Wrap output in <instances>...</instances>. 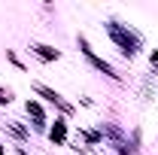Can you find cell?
Returning a JSON list of instances; mask_svg holds the SVG:
<instances>
[{
	"instance_id": "7a4b0ae2",
	"label": "cell",
	"mask_w": 158,
	"mask_h": 155,
	"mask_svg": "<svg viewBox=\"0 0 158 155\" xmlns=\"http://www.w3.org/2000/svg\"><path fill=\"white\" fill-rule=\"evenodd\" d=\"M3 100H9V91H0V103H3Z\"/></svg>"
},
{
	"instance_id": "6da1fadb",
	"label": "cell",
	"mask_w": 158,
	"mask_h": 155,
	"mask_svg": "<svg viewBox=\"0 0 158 155\" xmlns=\"http://www.w3.org/2000/svg\"><path fill=\"white\" fill-rule=\"evenodd\" d=\"M37 52L43 55V58H58V52H52L49 46H37Z\"/></svg>"
}]
</instances>
